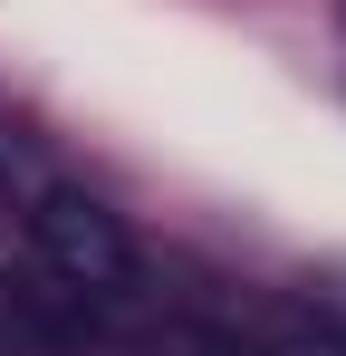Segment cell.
<instances>
[{"label":"cell","mask_w":346,"mask_h":356,"mask_svg":"<svg viewBox=\"0 0 346 356\" xmlns=\"http://www.w3.org/2000/svg\"><path fill=\"white\" fill-rule=\"evenodd\" d=\"M29 250H39V270H49L58 289H77L87 308H97V298H125L145 280L125 222H115L97 193H77V183H49V193L29 202Z\"/></svg>","instance_id":"obj_1"},{"label":"cell","mask_w":346,"mask_h":356,"mask_svg":"<svg viewBox=\"0 0 346 356\" xmlns=\"http://www.w3.org/2000/svg\"><path fill=\"white\" fill-rule=\"evenodd\" d=\"M279 356H327V347H279Z\"/></svg>","instance_id":"obj_2"}]
</instances>
